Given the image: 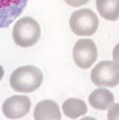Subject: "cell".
I'll return each mask as SVG.
<instances>
[{"instance_id": "1", "label": "cell", "mask_w": 119, "mask_h": 120, "mask_svg": "<svg viewBox=\"0 0 119 120\" xmlns=\"http://www.w3.org/2000/svg\"><path fill=\"white\" fill-rule=\"evenodd\" d=\"M43 75L39 68L24 65L12 72L10 76V86L14 91L29 93L36 91L42 85Z\"/></svg>"}, {"instance_id": "2", "label": "cell", "mask_w": 119, "mask_h": 120, "mask_svg": "<svg viewBox=\"0 0 119 120\" xmlns=\"http://www.w3.org/2000/svg\"><path fill=\"white\" fill-rule=\"evenodd\" d=\"M41 36V28L33 18L25 16L15 22L12 29V38L16 45L28 48L39 42Z\"/></svg>"}, {"instance_id": "3", "label": "cell", "mask_w": 119, "mask_h": 120, "mask_svg": "<svg viewBox=\"0 0 119 120\" xmlns=\"http://www.w3.org/2000/svg\"><path fill=\"white\" fill-rule=\"evenodd\" d=\"M98 18L92 10L81 9L71 15L69 26L72 32L78 36H91L98 28Z\"/></svg>"}, {"instance_id": "4", "label": "cell", "mask_w": 119, "mask_h": 120, "mask_svg": "<svg viewBox=\"0 0 119 120\" xmlns=\"http://www.w3.org/2000/svg\"><path fill=\"white\" fill-rule=\"evenodd\" d=\"M91 80L96 86L114 88L119 84V65L112 61L99 62L91 70Z\"/></svg>"}, {"instance_id": "5", "label": "cell", "mask_w": 119, "mask_h": 120, "mask_svg": "<svg viewBox=\"0 0 119 120\" xmlns=\"http://www.w3.org/2000/svg\"><path fill=\"white\" fill-rule=\"evenodd\" d=\"M72 56L75 63L82 69H88L95 62L98 50L95 43L90 39H81L74 45Z\"/></svg>"}, {"instance_id": "6", "label": "cell", "mask_w": 119, "mask_h": 120, "mask_svg": "<svg viewBox=\"0 0 119 120\" xmlns=\"http://www.w3.org/2000/svg\"><path fill=\"white\" fill-rule=\"evenodd\" d=\"M29 0H0V29L9 27L25 9Z\"/></svg>"}, {"instance_id": "7", "label": "cell", "mask_w": 119, "mask_h": 120, "mask_svg": "<svg viewBox=\"0 0 119 120\" xmlns=\"http://www.w3.org/2000/svg\"><path fill=\"white\" fill-rule=\"evenodd\" d=\"M31 104L30 99L26 95H12L4 102L2 112L5 116L9 119H20L29 112Z\"/></svg>"}, {"instance_id": "8", "label": "cell", "mask_w": 119, "mask_h": 120, "mask_svg": "<svg viewBox=\"0 0 119 120\" xmlns=\"http://www.w3.org/2000/svg\"><path fill=\"white\" fill-rule=\"evenodd\" d=\"M35 119H61V114L55 101L45 99L36 105L33 114Z\"/></svg>"}, {"instance_id": "9", "label": "cell", "mask_w": 119, "mask_h": 120, "mask_svg": "<svg viewBox=\"0 0 119 120\" xmlns=\"http://www.w3.org/2000/svg\"><path fill=\"white\" fill-rule=\"evenodd\" d=\"M89 104L98 110H107L115 102L114 95L107 89H97L88 97Z\"/></svg>"}, {"instance_id": "10", "label": "cell", "mask_w": 119, "mask_h": 120, "mask_svg": "<svg viewBox=\"0 0 119 120\" xmlns=\"http://www.w3.org/2000/svg\"><path fill=\"white\" fill-rule=\"evenodd\" d=\"M96 9L105 19L111 22L119 19V0H96Z\"/></svg>"}, {"instance_id": "11", "label": "cell", "mask_w": 119, "mask_h": 120, "mask_svg": "<svg viewBox=\"0 0 119 120\" xmlns=\"http://www.w3.org/2000/svg\"><path fill=\"white\" fill-rule=\"evenodd\" d=\"M62 111L66 117L74 119L85 115L87 113L88 108L83 100L72 98L63 102Z\"/></svg>"}, {"instance_id": "12", "label": "cell", "mask_w": 119, "mask_h": 120, "mask_svg": "<svg viewBox=\"0 0 119 120\" xmlns=\"http://www.w3.org/2000/svg\"><path fill=\"white\" fill-rule=\"evenodd\" d=\"M107 117L108 119H119V103H113L110 106Z\"/></svg>"}, {"instance_id": "13", "label": "cell", "mask_w": 119, "mask_h": 120, "mask_svg": "<svg viewBox=\"0 0 119 120\" xmlns=\"http://www.w3.org/2000/svg\"><path fill=\"white\" fill-rule=\"evenodd\" d=\"M65 2L71 7H80L85 5L90 0H64Z\"/></svg>"}, {"instance_id": "14", "label": "cell", "mask_w": 119, "mask_h": 120, "mask_svg": "<svg viewBox=\"0 0 119 120\" xmlns=\"http://www.w3.org/2000/svg\"><path fill=\"white\" fill-rule=\"evenodd\" d=\"M112 57L113 60L116 64L119 65V43L115 46L114 49L112 52Z\"/></svg>"}, {"instance_id": "15", "label": "cell", "mask_w": 119, "mask_h": 120, "mask_svg": "<svg viewBox=\"0 0 119 120\" xmlns=\"http://www.w3.org/2000/svg\"><path fill=\"white\" fill-rule=\"evenodd\" d=\"M3 75H4V69H3V68H2V65H0V81L2 80Z\"/></svg>"}]
</instances>
